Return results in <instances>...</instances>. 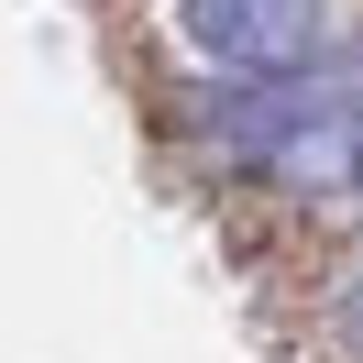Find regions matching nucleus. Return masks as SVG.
<instances>
[{
  "label": "nucleus",
  "mask_w": 363,
  "mask_h": 363,
  "mask_svg": "<svg viewBox=\"0 0 363 363\" xmlns=\"http://www.w3.org/2000/svg\"><path fill=\"white\" fill-rule=\"evenodd\" d=\"M177 33L242 89H297L330 55V0H177Z\"/></svg>",
  "instance_id": "1"
},
{
  "label": "nucleus",
  "mask_w": 363,
  "mask_h": 363,
  "mask_svg": "<svg viewBox=\"0 0 363 363\" xmlns=\"http://www.w3.org/2000/svg\"><path fill=\"white\" fill-rule=\"evenodd\" d=\"M341 341H352V352H363V286L341 297Z\"/></svg>",
  "instance_id": "2"
}]
</instances>
